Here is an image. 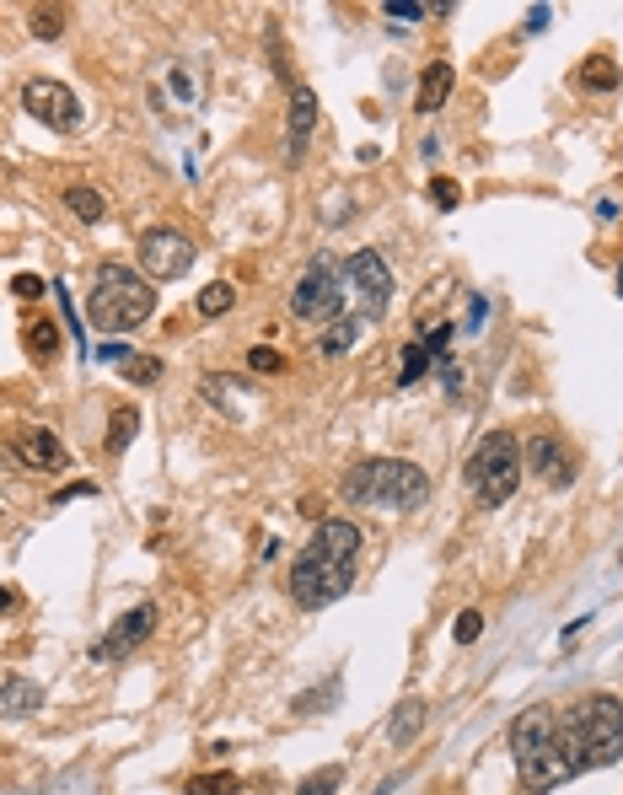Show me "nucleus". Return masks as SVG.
<instances>
[{
	"instance_id": "nucleus-6",
	"label": "nucleus",
	"mask_w": 623,
	"mask_h": 795,
	"mask_svg": "<svg viewBox=\"0 0 623 795\" xmlns=\"http://www.w3.org/2000/svg\"><path fill=\"white\" fill-rule=\"evenodd\" d=\"M345 312V264H334L328 253H317L301 269L296 290H290V318L307 328H328Z\"/></svg>"
},
{
	"instance_id": "nucleus-27",
	"label": "nucleus",
	"mask_w": 623,
	"mask_h": 795,
	"mask_svg": "<svg viewBox=\"0 0 623 795\" xmlns=\"http://www.w3.org/2000/svg\"><path fill=\"white\" fill-rule=\"evenodd\" d=\"M339 785H345V769H339V763H328V769H317L312 780H301V791H296V795H334Z\"/></svg>"
},
{
	"instance_id": "nucleus-18",
	"label": "nucleus",
	"mask_w": 623,
	"mask_h": 795,
	"mask_svg": "<svg viewBox=\"0 0 623 795\" xmlns=\"http://www.w3.org/2000/svg\"><path fill=\"white\" fill-rule=\"evenodd\" d=\"M356 339H360V318H356V312H339V318L317 334V350H323V355H345V350H356Z\"/></svg>"
},
{
	"instance_id": "nucleus-4",
	"label": "nucleus",
	"mask_w": 623,
	"mask_h": 795,
	"mask_svg": "<svg viewBox=\"0 0 623 795\" xmlns=\"http://www.w3.org/2000/svg\"><path fill=\"white\" fill-rule=\"evenodd\" d=\"M151 312H157V285L140 280V269L97 264V280H91V296H87V318L97 334H129Z\"/></svg>"
},
{
	"instance_id": "nucleus-19",
	"label": "nucleus",
	"mask_w": 623,
	"mask_h": 795,
	"mask_svg": "<svg viewBox=\"0 0 623 795\" xmlns=\"http://www.w3.org/2000/svg\"><path fill=\"white\" fill-rule=\"evenodd\" d=\"M135 431H140V409H124V403H113V414H108V436H102V451H124V446L135 442Z\"/></svg>"
},
{
	"instance_id": "nucleus-7",
	"label": "nucleus",
	"mask_w": 623,
	"mask_h": 795,
	"mask_svg": "<svg viewBox=\"0 0 623 795\" xmlns=\"http://www.w3.org/2000/svg\"><path fill=\"white\" fill-rule=\"evenodd\" d=\"M345 296L356 301V318H382L393 301V269L376 248H360L356 259H345Z\"/></svg>"
},
{
	"instance_id": "nucleus-30",
	"label": "nucleus",
	"mask_w": 623,
	"mask_h": 795,
	"mask_svg": "<svg viewBox=\"0 0 623 795\" xmlns=\"http://www.w3.org/2000/svg\"><path fill=\"white\" fill-rule=\"evenodd\" d=\"M248 365H253L259 376H274V371H285V355H279V350H264V345H259V350H248Z\"/></svg>"
},
{
	"instance_id": "nucleus-10",
	"label": "nucleus",
	"mask_w": 623,
	"mask_h": 795,
	"mask_svg": "<svg viewBox=\"0 0 623 795\" xmlns=\"http://www.w3.org/2000/svg\"><path fill=\"white\" fill-rule=\"evenodd\" d=\"M151 634H157V608H151V603H140V608H129L124 619H119L108 634H102V639H97V645H91V661H129V656H135Z\"/></svg>"
},
{
	"instance_id": "nucleus-2",
	"label": "nucleus",
	"mask_w": 623,
	"mask_h": 795,
	"mask_svg": "<svg viewBox=\"0 0 623 795\" xmlns=\"http://www.w3.org/2000/svg\"><path fill=\"white\" fill-rule=\"evenodd\" d=\"M360 548H365V532L356 522H339V517H323L312 543L296 554L290 575H285V592L296 608L317 613L328 603H339L350 586H356V570H360Z\"/></svg>"
},
{
	"instance_id": "nucleus-8",
	"label": "nucleus",
	"mask_w": 623,
	"mask_h": 795,
	"mask_svg": "<svg viewBox=\"0 0 623 795\" xmlns=\"http://www.w3.org/2000/svg\"><path fill=\"white\" fill-rule=\"evenodd\" d=\"M22 108H27L43 129H54V135H76V129L87 124L82 97L65 87V82H54V76H33V82L22 87Z\"/></svg>"
},
{
	"instance_id": "nucleus-20",
	"label": "nucleus",
	"mask_w": 623,
	"mask_h": 795,
	"mask_svg": "<svg viewBox=\"0 0 623 795\" xmlns=\"http://www.w3.org/2000/svg\"><path fill=\"white\" fill-rule=\"evenodd\" d=\"M575 76H581V87L586 91H619V60H608V54H586Z\"/></svg>"
},
{
	"instance_id": "nucleus-34",
	"label": "nucleus",
	"mask_w": 623,
	"mask_h": 795,
	"mask_svg": "<svg viewBox=\"0 0 623 795\" xmlns=\"http://www.w3.org/2000/svg\"><path fill=\"white\" fill-rule=\"evenodd\" d=\"M16 608H22V597L11 586H0V613H16Z\"/></svg>"
},
{
	"instance_id": "nucleus-9",
	"label": "nucleus",
	"mask_w": 623,
	"mask_h": 795,
	"mask_svg": "<svg viewBox=\"0 0 623 795\" xmlns=\"http://www.w3.org/2000/svg\"><path fill=\"white\" fill-rule=\"evenodd\" d=\"M194 264V243L183 237L178 226H151L140 237V274L157 285V280H183Z\"/></svg>"
},
{
	"instance_id": "nucleus-37",
	"label": "nucleus",
	"mask_w": 623,
	"mask_h": 795,
	"mask_svg": "<svg viewBox=\"0 0 623 795\" xmlns=\"http://www.w3.org/2000/svg\"><path fill=\"white\" fill-rule=\"evenodd\" d=\"M619 559H623V554H619Z\"/></svg>"
},
{
	"instance_id": "nucleus-24",
	"label": "nucleus",
	"mask_w": 623,
	"mask_h": 795,
	"mask_svg": "<svg viewBox=\"0 0 623 795\" xmlns=\"http://www.w3.org/2000/svg\"><path fill=\"white\" fill-rule=\"evenodd\" d=\"M425 371H431V350H425V345L414 339V345L403 350V360H398V387H414V382H420Z\"/></svg>"
},
{
	"instance_id": "nucleus-33",
	"label": "nucleus",
	"mask_w": 623,
	"mask_h": 795,
	"mask_svg": "<svg viewBox=\"0 0 623 795\" xmlns=\"http://www.w3.org/2000/svg\"><path fill=\"white\" fill-rule=\"evenodd\" d=\"M11 290H16L22 301H38V296H43V280H38V274H16V280H11Z\"/></svg>"
},
{
	"instance_id": "nucleus-14",
	"label": "nucleus",
	"mask_w": 623,
	"mask_h": 795,
	"mask_svg": "<svg viewBox=\"0 0 623 795\" xmlns=\"http://www.w3.org/2000/svg\"><path fill=\"white\" fill-rule=\"evenodd\" d=\"M451 87H457V71L446 65V60H431L425 65V76H420V97H414V113H441V102L451 97Z\"/></svg>"
},
{
	"instance_id": "nucleus-25",
	"label": "nucleus",
	"mask_w": 623,
	"mask_h": 795,
	"mask_svg": "<svg viewBox=\"0 0 623 795\" xmlns=\"http://www.w3.org/2000/svg\"><path fill=\"white\" fill-rule=\"evenodd\" d=\"M183 795H237V774H226V769H215V774H194Z\"/></svg>"
},
{
	"instance_id": "nucleus-12",
	"label": "nucleus",
	"mask_w": 623,
	"mask_h": 795,
	"mask_svg": "<svg viewBox=\"0 0 623 795\" xmlns=\"http://www.w3.org/2000/svg\"><path fill=\"white\" fill-rule=\"evenodd\" d=\"M312 129H317V91L312 87H290V113H285V162L301 167L307 146H312Z\"/></svg>"
},
{
	"instance_id": "nucleus-35",
	"label": "nucleus",
	"mask_w": 623,
	"mask_h": 795,
	"mask_svg": "<svg viewBox=\"0 0 623 795\" xmlns=\"http://www.w3.org/2000/svg\"><path fill=\"white\" fill-rule=\"evenodd\" d=\"M527 27H533V33H543V27H548V5H533V16H527Z\"/></svg>"
},
{
	"instance_id": "nucleus-36",
	"label": "nucleus",
	"mask_w": 623,
	"mask_h": 795,
	"mask_svg": "<svg viewBox=\"0 0 623 795\" xmlns=\"http://www.w3.org/2000/svg\"><path fill=\"white\" fill-rule=\"evenodd\" d=\"M619 296H623V264H619Z\"/></svg>"
},
{
	"instance_id": "nucleus-1",
	"label": "nucleus",
	"mask_w": 623,
	"mask_h": 795,
	"mask_svg": "<svg viewBox=\"0 0 623 795\" xmlns=\"http://www.w3.org/2000/svg\"><path fill=\"white\" fill-rule=\"evenodd\" d=\"M511 753H516L522 785L533 795L559 791L564 780H581L586 769H608L623 758V699L586 694L570 709H522L511 720Z\"/></svg>"
},
{
	"instance_id": "nucleus-3",
	"label": "nucleus",
	"mask_w": 623,
	"mask_h": 795,
	"mask_svg": "<svg viewBox=\"0 0 623 795\" xmlns=\"http://www.w3.org/2000/svg\"><path fill=\"white\" fill-rule=\"evenodd\" d=\"M339 495L350 506H371V511H414L431 500V479L420 462H403V457H365L345 473Z\"/></svg>"
},
{
	"instance_id": "nucleus-21",
	"label": "nucleus",
	"mask_w": 623,
	"mask_h": 795,
	"mask_svg": "<svg viewBox=\"0 0 623 795\" xmlns=\"http://www.w3.org/2000/svg\"><path fill=\"white\" fill-rule=\"evenodd\" d=\"M65 204H71V215L87 221V226H97V221L108 215V199H102L91 183H71V188H65Z\"/></svg>"
},
{
	"instance_id": "nucleus-5",
	"label": "nucleus",
	"mask_w": 623,
	"mask_h": 795,
	"mask_svg": "<svg viewBox=\"0 0 623 795\" xmlns=\"http://www.w3.org/2000/svg\"><path fill=\"white\" fill-rule=\"evenodd\" d=\"M522 484V442L511 431H489L468 457V489L484 506H506Z\"/></svg>"
},
{
	"instance_id": "nucleus-11",
	"label": "nucleus",
	"mask_w": 623,
	"mask_h": 795,
	"mask_svg": "<svg viewBox=\"0 0 623 795\" xmlns=\"http://www.w3.org/2000/svg\"><path fill=\"white\" fill-rule=\"evenodd\" d=\"M522 468H533L548 489H570L575 484V457H570V446L559 436H533L527 451H522Z\"/></svg>"
},
{
	"instance_id": "nucleus-13",
	"label": "nucleus",
	"mask_w": 623,
	"mask_h": 795,
	"mask_svg": "<svg viewBox=\"0 0 623 795\" xmlns=\"http://www.w3.org/2000/svg\"><path fill=\"white\" fill-rule=\"evenodd\" d=\"M16 457H22V468H38V473H65V468H71L65 442H60L54 431H43V425H33V431L22 436Z\"/></svg>"
},
{
	"instance_id": "nucleus-31",
	"label": "nucleus",
	"mask_w": 623,
	"mask_h": 795,
	"mask_svg": "<svg viewBox=\"0 0 623 795\" xmlns=\"http://www.w3.org/2000/svg\"><path fill=\"white\" fill-rule=\"evenodd\" d=\"M382 11H387L393 22H414V16H425V5H420V0H387Z\"/></svg>"
},
{
	"instance_id": "nucleus-32",
	"label": "nucleus",
	"mask_w": 623,
	"mask_h": 795,
	"mask_svg": "<svg viewBox=\"0 0 623 795\" xmlns=\"http://www.w3.org/2000/svg\"><path fill=\"white\" fill-rule=\"evenodd\" d=\"M431 199H436V204H441V210H451V204H457V199H462V188H457V183H451V177H436V183H431Z\"/></svg>"
},
{
	"instance_id": "nucleus-23",
	"label": "nucleus",
	"mask_w": 623,
	"mask_h": 795,
	"mask_svg": "<svg viewBox=\"0 0 623 795\" xmlns=\"http://www.w3.org/2000/svg\"><path fill=\"white\" fill-rule=\"evenodd\" d=\"M65 5H33L27 11V27H33V38H60L65 33Z\"/></svg>"
},
{
	"instance_id": "nucleus-22",
	"label": "nucleus",
	"mask_w": 623,
	"mask_h": 795,
	"mask_svg": "<svg viewBox=\"0 0 623 795\" xmlns=\"http://www.w3.org/2000/svg\"><path fill=\"white\" fill-rule=\"evenodd\" d=\"M232 301H237V290H232L226 280H210V285L199 290L194 312H199V318H221V312H232Z\"/></svg>"
},
{
	"instance_id": "nucleus-28",
	"label": "nucleus",
	"mask_w": 623,
	"mask_h": 795,
	"mask_svg": "<svg viewBox=\"0 0 623 795\" xmlns=\"http://www.w3.org/2000/svg\"><path fill=\"white\" fill-rule=\"evenodd\" d=\"M334 699H339V678H328V683H323L317 694L296 699V709H301V715H323V705H334Z\"/></svg>"
},
{
	"instance_id": "nucleus-29",
	"label": "nucleus",
	"mask_w": 623,
	"mask_h": 795,
	"mask_svg": "<svg viewBox=\"0 0 623 795\" xmlns=\"http://www.w3.org/2000/svg\"><path fill=\"white\" fill-rule=\"evenodd\" d=\"M451 634H457V645H473V639L484 634V613H478V608L457 613V629H451Z\"/></svg>"
},
{
	"instance_id": "nucleus-15",
	"label": "nucleus",
	"mask_w": 623,
	"mask_h": 795,
	"mask_svg": "<svg viewBox=\"0 0 623 795\" xmlns=\"http://www.w3.org/2000/svg\"><path fill=\"white\" fill-rule=\"evenodd\" d=\"M425 720H431V705H425V699H403V705L393 709V720H387V736H393V747H409V742H420Z\"/></svg>"
},
{
	"instance_id": "nucleus-26",
	"label": "nucleus",
	"mask_w": 623,
	"mask_h": 795,
	"mask_svg": "<svg viewBox=\"0 0 623 795\" xmlns=\"http://www.w3.org/2000/svg\"><path fill=\"white\" fill-rule=\"evenodd\" d=\"M124 376L140 382V387H151V382H162V360H157V355H129V360H124Z\"/></svg>"
},
{
	"instance_id": "nucleus-16",
	"label": "nucleus",
	"mask_w": 623,
	"mask_h": 795,
	"mask_svg": "<svg viewBox=\"0 0 623 795\" xmlns=\"http://www.w3.org/2000/svg\"><path fill=\"white\" fill-rule=\"evenodd\" d=\"M22 350L33 355V360H54V355L65 350V334H60V323H49V318H33V323L22 328Z\"/></svg>"
},
{
	"instance_id": "nucleus-17",
	"label": "nucleus",
	"mask_w": 623,
	"mask_h": 795,
	"mask_svg": "<svg viewBox=\"0 0 623 795\" xmlns=\"http://www.w3.org/2000/svg\"><path fill=\"white\" fill-rule=\"evenodd\" d=\"M43 709V688L38 683H27V678H11L5 688H0V715H16V720H27V715H38Z\"/></svg>"
}]
</instances>
